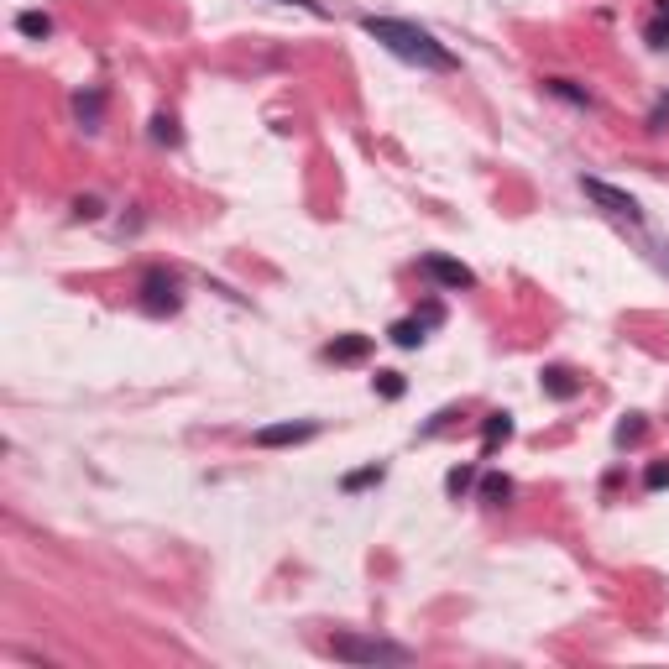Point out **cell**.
<instances>
[{
    "instance_id": "obj_1",
    "label": "cell",
    "mask_w": 669,
    "mask_h": 669,
    "mask_svg": "<svg viewBox=\"0 0 669 669\" xmlns=\"http://www.w3.org/2000/svg\"><path fill=\"white\" fill-rule=\"evenodd\" d=\"M361 32L372 37V42H382L392 58H403V63H413V68H429V74H455V68H460V58L445 48V42L434 37V32H424V27H413V21H398V16H361Z\"/></svg>"
},
{
    "instance_id": "obj_2",
    "label": "cell",
    "mask_w": 669,
    "mask_h": 669,
    "mask_svg": "<svg viewBox=\"0 0 669 669\" xmlns=\"http://www.w3.org/2000/svg\"><path fill=\"white\" fill-rule=\"evenodd\" d=\"M330 659L340 664H408L413 649L392 638H366V633H335L330 638Z\"/></svg>"
},
{
    "instance_id": "obj_3",
    "label": "cell",
    "mask_w": 669,
    "mask_h": 669,
    "mask_svg": "<svg viewBox=\"0 0 669 669\" xmlns=\"http://www.w3.org/2000/svg\"><path fill=\"white\" fill-rule=\"evenodd\" d=\"M136 293H142V309L157 314V319L183 309V283L173 278L168 267H147V272H142V288H136Z\"/></svg>"
},
{
    "instance_id": "obj_4",
    "label": "cell",
    "mask_w": 669,
    "mask_h": 669,
    "mask_svg": "<svg viewBox=\"0 0 669 669\" xmlns=\"http://www.w3.org/2000/svg\"><path fill=\"white\" fill-rule=\"evenodd\" d=\"M419 272H424L434 288H445V293H471V288H476V272H471L466 262L445 257V251H424V257H419Z\"/></svg>"
},
{
    "instance_id": "obj_5",
    "label": "cell",
    "mask_w": 669,
    "mask_h": 669,
    "mask_svg": "<svg viewBox=\"0 0 669 669\" xmlns=\"http://www.w3.org/2000/svg\"><path fill=\"white\" fill-rule=\"evenodd\" d=\"M581 194H586L602 215H612V220H628V225L643 220L638 199H633V194H622V189H612V183H602V178H581Z\"/></svg>"
},
{
    "instance_id": "obj_6",
    "label": "cell",
    "mask_w": 669,
    "mask_h": 669,
    "mask_svg": "<svg viewBox=\"0 0 669 669\" xmlns=\"http://www.w3.org/2000/svg\"><path fill=\"white\" fill-rule=\"evenodd\" d=\"M434 325H445V304H434V298H429V304L413 314V319H398V325L387 330V340L398 345V351H413V345H424V340H429Z\"/></svg>"
},
{
    "instance_id": "obj_7",
    "label": "cell",
    "mask_w": 669,
    "mask_h": 669,
    "mask_svg": "<svg viewBox=\"0 0 669 669\" xmlns=\"http://www.w3.org/2000/svg\"><path fill=\"white\" fill-rule=\"evenodd\" d=\"M314 434H319L314 419H288V424H262L251 434V445L257 450H293V445H309Z\"/></svg>"
},
{
    "instance_id": "obj_8",
    "label": "cell",
    "mask_w": 669,
    "mask_h": 669,
    "mask_svg": "<svg viewBox=\"0 0 669 669\" xmlns=\"http://www.w3.org/2000/svg\"><path fill=\"white\" fill-rule=\"evenodd\" d=\"M372 335H335L330 345H325V361H335V366H356V361H366L372 356Z\"/></svg>"
},
{
    "instance_id": "obj_9",
    "label": "cell",
    "mask_w": 669,
    "mask_h": 669,
    "mask_svg": "<svg viewBox=\"0 0 669 669\" xmlns=\"http://www.w3.org/2000/svg\"><path fill=\"white\" fill-rule=\"evenodd\" d=\"M539 387H544V392H549V398H555V403H570L575 392H581V377H575L570 366H544Z\"/></svg>"
},
{
    "instance_id": "obj_10",
    "label": "cell",
    "mask_w": 669,
    "mask_h": 669,
    "mask_svg": "<svg viewBox=\"0 0 669 669\" xmlns=\"http://www.w3.org/2000/svg\"><path fill=\"white\" fill-rule=\"evenodd\" d=\"M476 492H481V502H487V507H507V502H513V476H502V471H487V476H481L476 481Z\"/></svg>"
},
{
    "instance_id": "obj_11",
    "label": "cell",
    "mask_w": 669,
    "mask_h": 669,
    "mask_svg": "<svg viewBox=\"0 0 669 669\" xmlns=\"http://www.w3.org/2000/svg\"><path fill=\"white\" fill-rule=\"evenodd\" d=\"M507 440H513V413H487V419H481V450L492 455Z\"/></svg>"
},
{
    "instance_id": "obj_12",
    "label": "cell",
    "mask_w": 669,
    "mask_h": 669,
    "mask_svg": "<svg viewBox=\"0 0 669 669\" xmlns=\"http://www.w3.org/2000/svg\"><path fill=\"white\" fill-rule=\"evenodd\" d=\"M544 89L555 100H565V105H575V110H596V100H591V89H581L575 79H544Z\"/></svg>"
},
{
    "instance_id": "obj_13",
    "label": "cell",
    "mask_w": 669,
    "mask_h": 669,
    "mask_svg": "<svg viewBox=\"0 0 669 669\" xmlns=\"http://www.w3.org/2000/svg\"><path fill=\"white\" fill-rule=\"evenodd\" d=\"M100 110H105V89H84V95H74V115L84 131H100Z\"/></svg>"
},
{
    "instance_id": "obj_14",
    "label": "cell",
    "mask_w": 669,
    "mask_h": 669,
    "mask_svg": "<svg viewBox=\"0 0 669 669\" xmlns=\"http://www.w3.org/2000/svg\"><path fill=\"white\" fill-rule=\"evenodd\" d=\"M382 476H387V466H361V471H351V476H340V492L345 497H356V492H366V487H382Z\"/></svg>"
},
{
    "instance_id": "obj_15",
    "label": "cell",
    "mask_w": 669,
    "mask_h": 669,
    "mask_svg": "<svg viewBox=\"0 0 669 669\" xmlns=\"http://www.w3.org/2000/svg\"><path fill=\"white\" fill-rule=\"evenodd\" d=\"M643 42H649V48H669V0H654V21H649V32H643Z\"/></svg>"
},
{
    "instance_id": "obj_16",
    "label": "cell",
    "mask_w": 669,
    "mask_h": 669,
    "mask_svg": "<svg viewBox=\"0 0 669 669\" xmlns=\"http://www.w3.org/2000/svg\"><path fill=\"white\" fill-rule=\"evenodd\" d=\"M16 32H21V37H32V42H42V37H53V16L21 11V16H16Z\"/></svg>"
},
{
    "instance_id": "obj_17",
    "label": "cell",
    "mask_w": 669,
    "mask_h": 669,
    "mask_svg": "<svg viewBox=\"0 0 669 669\" xmlns=\"http://www.w3.org/2000/svg\"><path fill=\"white\" fill-rule=\"evenodd\" d=\"M471 487H476V466H455V471L445 476V492H450V497H466Z\"/></svg>"
},
{
    "instance_id": "obj_18",
    "label": "cell",
    "mask_w": 669,
    "mask_h": 669,
    "mask_svg": "<svg viewBox=\"0 0 669 669\" xmlns=\"http://www.w3.org/2000/svg\"><path fill=\"white\" fill-rule=\"evenodd\" d=\"M152 142L157 147H178V121L173 115H152Z\"/></svg>"
},
{
    "instance_id": "obj_19",
    "label": "cell",
    "mask_w": 669,
    "mask_h": 669,
    "mask_svg": "<svg viewBox=\"0 0 669 669\" xmlns=\"http://www.w3.org/2000/svg\"><path fill=\"white\" fill-rule=\"evenodd\" d=\"M372 387L382 392V398H403V392H408L403 372H377V377H372Z\"/></svg>"
},
{
    "instance_id": "obj_20",
    "label": "cell",
    "mask_w": 669,
    "mask_h": 669,
    "mask_svg": "<svg viewBox=\"0 0 669 669\" xmlns=\"http://www.w3.org/2000/svg\"><path fill=\"white\" fill-rule=\"evenodd\" d=\"M643 487H649V492H664L669 487V460H654V466L643 471Z\"/></svg>"
},
{
    "instance_id": "obj_21",
    "label": "cell",
    "mask_w": 669,
    "mask_h": 669,
    "mask_svg": "<svg viewBox=\"0 0 669 669\" xmlns=\"http://www.w3.org/2000/svg\"><path fill=\"white\" fill-rule=\"evenodd\" d=\"M643 440V419H628V424H617V445H633Z\"/></svg>"
},
{
    "instance_id": "obj_22",
    "label": "cell",
    "mask_w": 669,
    "mask_h": 669,
    "mask_svg": "<svg viewBox=\"0 0 669 669\" xmlns=\"http://www.w3.org/2000/svg\"><path fill=\"white\" fill-rule=\"evenodd\" d=\"M74 215H79V220H100V199H79Z\"/></svg>"
},
{
    "instance_id": "obj_23",
    "label": "cell",
    "mask_w": 669,
    "mask_h": 669,
    "mask_svg": "<svg viewBox=\"0 0 669 669\" xmlns=\"http://www.w3.org/2000/svg\"><path fill=\"white\" fill-rule=\"evenodd\" d=\"M664 121H669V95L654 105V115H649V131H664Z\"/></svg>"
},
{
    "instance_id": "obj_24",
    "label": "cell",
    "mask_w": 669,
    "mask_h": 669,
    "mask_svg": "<svg viewBox=\"0 0 669 669\" xmlns=\"http://www.w3.org/2000/svg\"><path fill=\"white\" fill-rule=\"evenodd\" d=\"M278 6H304L309 16H330V11H325V0H278Z\"/></svg>"
}]
</instances>
